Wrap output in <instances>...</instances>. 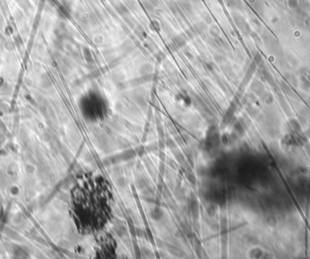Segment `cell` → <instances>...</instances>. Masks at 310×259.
Returning <instances> with one entry per match:
<instances>
[{
  "instance_id": "cell-1",
  "label": "cell",
  "mask_w": 310,
  "mask_h": 259,
  "mask_svg": "<svg viewBox=\"0 0 310 259\" xmlns=\"http://www.w3.org/2000/svg\"><path fill=\"white\" fill-rule=\"evenodd\" d=\"M79 190L81 193L76 198L78 201L76 205H83L80 210H83V216L86 218L82 226H84L86 223L84 228L88 233L98 231L105 225L107 216L111 212V192L105 181L98 179L84 183Z\"/></svg>"
}]
</instances>
